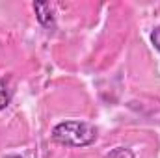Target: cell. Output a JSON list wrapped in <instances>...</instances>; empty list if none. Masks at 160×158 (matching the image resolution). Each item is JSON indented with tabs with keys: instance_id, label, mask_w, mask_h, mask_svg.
<instances>
[{
	"instance_id": "cell-1",
	"label": "cell",
	"mask_w": 160,
	"mask_h": 158,
	"mask_svg": "<svg viewBox=\"0 0 160 158\" xmlns=\"http://www.w3.org/2000/svg\"><path fill=\"white\" fill-rule=\"evenodd\" d=\"M52 140L65 147H88L95 143L99 130L88 121H62L52 128Z\"/></svg>"
},
{
	"instance_id": "cell-2",
	"label": "cell",
	"mask_w": 160,
	"mask_h": 158,
	"mask_svg": "<svg viewBox=\"0 0 160 158\" xmlns=\"http://www.w3.org/2000/svg\"><path fill=\"white\" fill-rule=\"evenodd\" d=\"M34 11H36V19L43 28L47 30H54L56 28V17H54V9L48 2L38 0L34 2Z\"/></svg>"
},
{
	"instance_id": "cell-3",
	"label": "cell",
	"mask_w": 160,
	"mask_h": 158,
	"mask_svg": "<svg viewBox=\"0 0 160 158\" xmlns=\"http://www.w3.org/2000/svg\"><path fill=\"white\" fill-rule=\"evenodd\" d=\"M11 99H13V89L9 87V80L0 78V112L9 106Z\"/></svg>"
},
{
	"instance_id": "cell-4",
	"label": "cell",
	"mask_w": 160,
	"mask_h": 158,
	"mask_svg": "<svg viewBox=\"0 0 160 158\" xmlns=\"http://www.w3.org/2000/svg\"><path fill=\"white\" fill-rule=\"evenodd\" d=\"M104 158H134L130 149H125V147H116L114 151H110Z\"/></svg>"
},
{
	"instance_id": "cell-5",
	"label": "cell",
	"mask_w": 160,
	"mask_h": 158,
	"mask_svg": "<svg viewBox=\"0 0 160 158\" xmlns=\"http://www.w3.org/2000/svg\"><path fill=\"white\" fill-rule=\"evenodd\" d=\"M151 43H153V47L160 52V24L158 26H155L153 32H151Z\"/></svg>"
},
{
	"instance_id": "cell-6",
	"label": "cell",
	"mask_w": 160,
	"mask_h": 158,
	"mask_svg": "<svg viewBox=\"0 0 160 158\" xmlns=\"http://www.w3.org/2000/svg\"><path fill=\"white\" fill-rule=\"evenodd\" d=\"M4 158H22L21 155H8V156H4Z\"/></svg>"
}]
</instances>
